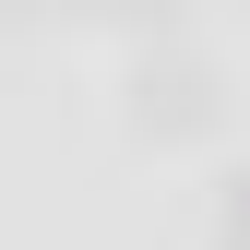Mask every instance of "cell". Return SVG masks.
<instances>
[{"instance_id":"6da1fadb","label":"cell","mask_w":250,"mask_h":250,"mask_svg":"<svg viewBox=\"0 0 250 250\" xmlns=\"http://www.w3.org/2000/svg\"><path fill=\"white\" fill-rule=\"evenodd\" d=\"M214 119H227V83H214L191 48H167V60L131 72V131L143 143H191V131H214Z\"/></svg>"},{"instance_id":"7a4b0ae2","label":"cell","mask_w":250,"mask_h":250,"mask_svg":"<svg viewBox=\"0 0 250 250\" xmlns=\"http://www.w3.org/2000/svg\"><path fill=\"white\" fill-rule=\"evenodd\" d=\"M214 250H250V167L227 179V227H214Z\"/></svg>"}]
</instances>
